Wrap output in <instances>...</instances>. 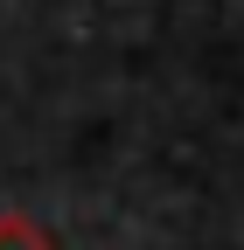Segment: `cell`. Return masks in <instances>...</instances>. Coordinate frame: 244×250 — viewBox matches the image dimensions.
Listing matches in <instances>:
<instances>
[{"mask_svg": "<svg viewBox=\"0 0 244 250\" xmlns=\"http://www.w3.org/2000/svg\"><path fill=\"white\" fill-rule=\"evenodd\" d=\"M0 250H49V236L28 215H0Z\"/></svg>", "mask_w": 244, "mask_h": 250, "instance_id": "1", "label": "cell"}]
</instances>
